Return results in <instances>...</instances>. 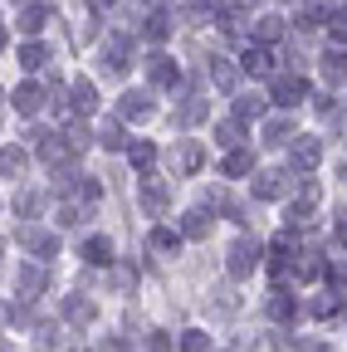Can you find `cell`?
<instances>
[{
	"label": "cell",
	"instance_id": "obj_2",
	"mask_svg": "<svg viewBox=\"0 0 347 352\" xmlns=\"http://www.w3.org/2000/svg\"><path fill=\"white\" fill-rule=\"evenodd\" d=\"M122 118H137V122L152 118V98H147V94H127V98H122Z\"/></svg>",
	"mask_w": 347,
	"mask_h": 352
},
{
	"label": "cell",
	"instance_id": "obj_19",
	"mask_svg": "<svg viewBox=\"0 0 347 352\" xmlns=\"http://www.w3.org/2000/svg\"><path fill=\"white\" fill-rule=\"evenodd\" d=\"M245 69H249V74H269V54H259V50H254V54L245 59Z\"/></svg>",
	"mask_w": 347,
	"mask_h": 352
},
{
	"label": "cell",
	"instance_id": "obj_10",
	"mask_svg": "<svg viewBox=\"0 0 347 352\" xmlns=\"http://www.w3.org/2000/svg\"><path fill=\"white\" fill-rule=\"evenodd\" d=\"M298 94H303V83H298V78H284V83L274 88V98H279V103H293Z\"/></svg>",
	"mask_w": 347,
	"mask_h": 352
},
{
	"label": "cell",
	"instance_id": "obj_1",
	"mask_svg": "<svg viewBox=\"0 0 347 352\" xmlns=\"http://www.w3.org/2000/svg\"><path fill=\"white\" fill-rule=\"evenodd\" d=\"M249 270H254V245H249V240H240V245L230 250V274H235V279H245Z\"/></svg>",
	"mask_w": 347,
	"mask_h": 352
},
{
	"label": "cell",
	"instance_id": "obj_12",
	"mask_svg": "<svg viewBox=\"0 0 347 352\" xmlns=\"http://www.w3.org/2000/svg\"><path fill=\"white\" fill-rule=\"evenodd\" d=\"M152 78H157V83H177V64L157 59V64H152Z\"/></svg>",
	"mask_w": 347,
	"mask_h": 352
},
{
	"label": "cell",
	"instance_id": "obj_27",
	"mask_svg": "<svg viewBox=\"0 0 347 352\" xmlns=\"http://www.w3.org/2000/svg\"><path fill=\"white\" fill-rule=\"evenodd\" d=\"M181 347H210V338H205V333H186V342H181Z\"/></svg>",
	"mask_w": 347,
	"mask_h": 352
},
{
	"label": "cell",
	"instance_id": "obj_22",
	"mask_svg": "<svg viewBox=\"0 0 347 352\" xmlns=\"http://www.w3.org/2000/svg\"><path fill=\"white\" fill-rule=\"evenodd\" d=\"M83 254H89V259H108V240H89V245H83Z\"/></svg>",
	"mask_w": 347,
	"mask_h": 352
},
{
	"label": "cell",
	"instance_id": "obj_9",
	"mask_svg": "<svg viewBox=\"0 0 347 352\" xmlns=\"http://www.w3.org/2000/svg\"><path fill=\"white\" fill-rule=\"evenodd\" d=\"M64 314H69L74 323H89V318H93V303H83V298H69V303H64Z\"/></svg>",
	"mask_w": 347,
	"mask_h": 352
},
{
	"label": "cell",
	"instance_id": "obj_29",
	"mask_svg": "<svg viewBox=\"0 0 347 352\" xmlns=\"http://www.w3.org/2000/svg\"><path fill=\"white\" fill-rule=\"evenodd\" d=\"M0 318H5V314H0Z\"/></svg>",
	"mask_w": 347,
	"mask_h": 352
},
{
	"label": "cell",
	"instance_id": "obj_6",
	"mask_svg": "<svg viewBox=\"0 0 347 352\" xmlns=\"http://www.w3.org/2000/svg\"><path fill=\"white\" fill-rule=\"evenodd\" d=\"M0 171H5V176L25 171V152H20V147H5V152H0Z\"/></svg>",
	"mask_w": 347,
	"mask_h": 352
},
{
	"label": "cell",
	"instance_id": "obj_3",
	"mask_svg": "<svg viewBox=\"0 0 347 352\" xmlns=\"http://www.w3.org/2000/svg\"><path fill=\"white\" fill-rule=\"evenodd\" d=\"M259 196H265V201H274V196H284V171H265V176H259V186H254Z\"/></svg>",
	"mask_w": 347,
	"mask_h": 352
},
{
	"label": "cell",
	"instance_id": "obj_18",
	"mask_svg": "<svg viewBox=\"0 0 347 352\" xmlns=\"http://www.w3.org/2000/svg\"><path fill=\"white\" fill-rule=\"evenodd\" d=\"M274 318H293V298H284V294H274V308H269Z\"/></svg>",
	"mask_w": 347,
	"mask_h": 352
},
{
	"label": "cell",
	"instance_id": "obj_13",
	"mask_svg": "<svg viewBox=\"0 0 347 352\" xmlns=\"http://www.w3.org/2000/svg\"><path fill=\"white\" fill-rule=\"evenodd\" d=\"M15 103H20V113H34V108H39V88H20Z\"/></svg>",
	"mask_w": 347,
	"mask_h": 352
},
{
	"label": "cell",
	"instance_id": "obj_4",
	"mask_svg": "<svg viewBox=\"0 0 347 352\" xmlns=\"http://www.w3.org/2000/svg\"><path fill=\"white\" fill-rule=\"evenodd\" d=\"M20 240H25L30 250H39V254H54V240H49L45 230H34V226H25V230H20Z\"/></svg>",
	"mask_w": 347,
	"mask_h": 352
},
{
	"label": "cell",
	"instance_id": "obj_15",
	"mask_svg": "<svg viewBox=\"0 0 347 352\" xmlns=\"http://www.w3.org/2000/svg\"><path fill=\"white\" fill-rule=\"evenodd\" d=\"M181 166H186V171L201 166V147H196V142H181Z\"/></svg>",
	"mask_w": 347,
	"mask_h": 352
},
{
	"label": "cell",
	"instance_id": "obj_24",
	"mask_svg": "<svg viewBox=\"0 0 347 352\" xmlns=\"http://www.w3.org/2000/svg\"><path fill=\"white\" fill-rule=\"evenodd\" d=\"M215 83L230 88V83H235V69H230V64H215Z\"/></svg>",
	"mask_w": 347,
	"mask_h": 352
},
{
	"label": "cell",
	"instance_id": "obj_17",
	"mask_svg": "<svg viewBox=\"0 0 347 352\" xmlns=\"http://www.w3.org/2000/svg\"><path fill=\"white\" fill-rule=\"evenodd\" d=\"M20 64H25V69L45 64V50H39V44H25V50H20Z\"/></svg>",
	"mask_w": 347,
	"mask_h": 352
},
{
	"label": "cell",
	"instance_id": "obj_23",
	"mask_svg": "<svg viewBox=\"0 0 347 352\" xmlns=\"http://www.w3.org/2000/svg\"><path fill=\"white\" fill-rule=\"evenodd\" d=\"M225 171H230V176H240V171H249V157H245V152H235V157L225 162Z\"/></svg>",
	"mask_w": 347,
	"mask_h": 352
},
{
	"label": "cell",
	"instance_id": "obj_7",
	"mask_svg": "<svg viewBox=\"0 0 347 352\" xmlns=\"http://www.w3.org/2000/svg\"><path fill=\"white\" fill-rule=\"evenodd\" d=\"M293 162H298V166H313V162H318V142H313V138H303V142L293 147Z\"/></svg>",
	"mask_w": 347,
	"mask_h": 352
},
{
	"label": "cell",
	"instance_id": "obj_21",
	"mask_svg": "<svg viewBox=\"0 0 347 352\" xmlns=\"http://www.w3.org/2000/svg\"><path fill=\"white\" fill-rule=\"evenodd\" d=\"M15 210H20V215H34V210H39V196H34V191H25V196L15 201Z\"/></svg>",
	"mask_w": 347,
	"mask_h": 352
},
{
	"label": "cell",
	"instance_id": "obj_14",
	"mask_svg": "<svg viewBox=\"0 0 347 352\" xmlns=\"http://www.w3.org/2000/svg\"><path fill=\"white\" fill-rule=\"evenodd\" d=\"M205 230H210V226H205V215H201V210H191V215H186V235H191V240H201Z\"/></svg>",
	"mask_w": 347,
	"mask_h": 352
},
{
	"label": "cell",
	"instance_id": "obj_20",
	"mask_svg": "<svg viewBox=\"0 0 347 352\" xmlns=\"http://www.w3.org/2000/svg\"><path fill=\"white\" fill-rule=\"evenodd\" d=\"M152 245H157L161 254H177V235H166V230H157V235H152Z\"/></svg>",
	"mask_w": 347,
	"mask_h": 352
},
{
	"label": "cell",
	"instance_id": "obj_25",
	"mask_svg": "<svg viewBox=\"0 0 347 352\" xmlns=\"http://www.w3.org/2000/svg\"><path fill=\"white\" fill-rule=\"evenodd\" d=\"M259 39H279V20H259Z\"/></svg>",
	"mask_w": 347,
	"mask_h": 352
},
{
	"label": "cell",
	"instance_id": "obj_8",
	"mask_svg": "<svg viewBox=\"0 0 347 352\" xmlns=\"http://www.w3.org/2000/svg\"><path fill=\"white\" fill-rule=\"evenodd\" d=\"M74 103H78V113H93V108H98V94H93L89 83H78V88H74Z\"/></svg>",
	"mask_w": 347,
	"mask_h": 352
},
{
	"label": "cell",
	"instance_id": "obj_5",
	"mask_svg": "<svg viewBox=\"0 0 347 352\" xmlns=\"http://www.w3.org/2000/svg\"><path fill=\"white\" fill-rule=\"evenodd\" d=\"M39 289H45V270L25 264V270H20V294H39Z\"/></svg>",
	"mask_w": 347,
	"mask_h": 352
},
{
	"label": "cell",
	"instance_id": "obj_26",
	"mask_svg": "<svg viewBox=\"0 0 347 352\" xmlns=\"http://www.w3.org/2000/svg\"><path fill=\"white\" fill-rule=\"evenodd\" d=\"M284 132H289V122H269V127H265V138H269V142H279Z\"/></svg>",
	"mask_w": 347,
	"mask_h": 352
},
{
	"label": "cell",
	"instance_id": "obj_11",
	"mask_svg": "<svg viewBox=\"0 0 347 352\" xmlns=\"http://www.w3.org/2000/svg\"><path fill=\"white\" fill-rule=\"evenodd\" d=\"M133 162H137V166L147 171V166L157 162V152H152V142H133Z\"/></svg>",
	"mask_w": 347,
	"mask_h": 352
},
{
	"label": "cell",
	"instance_id": "obj_16",
	"mask_svg": "<svg viewBox=\"0 0 347 352\" xmlns=\"http://www.w3.org/2000/svg\"><path fill=\"white\" fill-rule=\"evenodd\" d=\"M142 201H147L152 210H161V206H166V191H161L157 182H147V191H142Z\"/></svg>",
	"mask_w": 347,
	"mask_h": 352
},
{
	"label": "cell",
	"instance_id": "obj_28",
	"mask_svg": "<svg viewBox=\"0 0 347 352\" xmlns=\"http://www.w3.org/2000/svg\"><path fill=\"white\" fill-rule=\"evenodd\" d=\"M0 50H5V34H0Z\"/></svg>",
	"mask_w": 347,
	"mask_h": 352
}]
</instances>
